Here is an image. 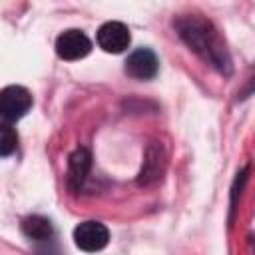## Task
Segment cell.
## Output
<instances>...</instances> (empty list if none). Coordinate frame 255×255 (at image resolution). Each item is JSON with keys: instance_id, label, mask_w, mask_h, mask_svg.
<instances>
[{"instance_id": "1", "label": "cell", "mask_w": 255, "mask_h": 255, "mask_svg": "<svg viewBox=\"0 0 255 255\" xmlns=\"http://www.w3.org/2000/svg\"><path fill=\"white\" fill-rule=\"evenodd\" d=\"M175 30L179 38L189 46V50H193L203 62H207L225 76L231 74V56L217 28L209 20L199 14H187L177 18Z\"/></svg>"}, {"instance_id": "2", "label": "cell", "mask_w": 255, "mask_h": 255, "mask_svg": "<svg viewBox=\"0 0 255 255\" xmlns=\"http://www.w3.org/2000/svg\"><path fill=\"white\" fill-rule=\"evenodd\" d=\"M32 108V96L22 86H6L0 90V118L10 122H16L28 114Z\"/></svg>"}, {"instance_id": "3", "label": "cell", "mask_w": 255, "mask_h": 255, "mask_svg": "<svg viewBox=\"0 0 255 255\" xmlns=\"http://www.w3.org/2000/svg\"><path fill=\"white\" fill-rule=\"evenodd\" d=\"M108 241H110V231L100 221H84L74 229V243L86 253L102 251L108 245Z\"/></svg>"}, {"instance_id": "4", "label": "cell", "mask_w": 255, "mask_h": 255, "mask_svg": "<svg viewBox=\"0 0 255 255\" xmlns=\"http://www.w3.org/2000/svg\"><path fill=\"white\" fill-rule=\"evenodd\" d=\"M90 50H92V42L82 30H74V28L66 30L56 40V54L68 62L88 56Z\"/></svg>"}, {"instance_id": "5", "label": "cell", "mask_w": 255, "mask_h": 255, "mask_svg": "<svg viewBox=\"0 0 255 255\" xmlns=\"http://www.w3.org/2000/svg\"><path fill=\"white\" fill-rule=\"evenodd\" d=\"M98 46L104 52L120 54L129 46V30L122 22H106L98 30Z\"/></svg>"}, {"instance_id": "6", "label": "cell", "mask_w": 255, "mask_h": 255, "mask_svg": "<svg viewBox=\"0 0 255 255\" xmlns=\"http://www.w3.org/2000/svg\"><path fill=\"white\" fill-rule=\"evenodd\" d=\"M157 58L149 48H137L126 60V74L135 80H151L157 74Z\"/></svg>"}, {"instance_id": "7", "label": "cell", "mask_w": 255, "mask_h": 255, "mask_svg": "<svg viewBox=\"0 0 255 255\" xmlns=\"http://www.w3.org/2000/svg\"><path fill=\"white\" fill-rule=\"evenodd\" d=\"M165 167V153L163 147L157 143H151L145 151V159H143V167L139 171V183L141 185H149L153 181H157L163 173Z\"/></svg>"}, {"instance_id": "8", "label": "cell", "mask_w": 255, "mask_h": 255, "mask_svg": "<svg viewBox=\"0 0 255 255\" xmlns=\"http://www.w3.org/2000/svg\"><path fill=\"white\" fill-rule=\"evenodd\" d=\"M90 167H92V155L88 149L84 147H78L72 155H70V161H68V185L78 191L82 187V183L86 181L88 173H90Z\"/></svg>"}, {"instance_id": "9", "label": "cell", "mask_w": 255, "mask_h": 255, "mask_svg": "<svg viewBox=\"0 0 255 255\" xmlns=\"http://www.w3.org/2000/svg\"><path fill=\"white\" fill-rule=\"evenodd\" d=\"M22 231L32 241H50L54 237V227L50 219L42 215H30L22 221Z\"/></svg>"}, {"instance_id": "10", "label": "cell", "mask_w": 255, "mask_h": 255, "mask_svg": "<svg viewBox=\"0 0 255 255\" xmlns=\"http://www.w3.org/2000/svg\"><path fill=\"white\" fill-rule=\"evenodd\" d=\"M18 147V133L8 122H0V157L14 153Z\"/></svg>"}]
</instances>
